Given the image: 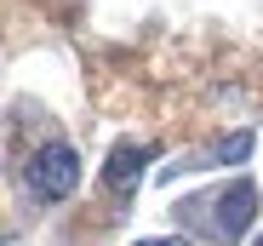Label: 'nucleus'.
I'll use <instances>...</instances> for the list:
<instances>
[{"label": "nucleus", "mask_w": 263, "mask_h": 246, "mask_svg": "<svg viewBox=\"0 0 263 246\" xmlns=\"http://www.w3.org/2000/svg\"><path fill=\"white\" fill-rule=\"evenodd\" d=\"M23 178H29V189H34L40 200H69L74 183H80V155H74V143H46V149H34L29 166H23Z\"/></svg>", "instance_id": "obj_1"}, {"label": "nucleus", "mask_w": 263, "mask_h": 246, "mask_svg": "<svg viewBox=\"0 0 263 246\" xmlns=\"http://www.w3.org/2000/svg\"><path fill=\"white\" fill-rule=\"evenodd\" d=\"M212 212H217V235H223V240L246 235L252 218H257V183H252V178H235L223 195L212 200Z\"/></svg>", "instance_id": "obj_2"}, {"label": "nucleus", "mask_w": 263, "mask_h": 246, "mask_svg": "<svg viewBox=\"0 0 263 246\" xmlns=\"http://www.w3.org/2000/svg\"><path fill=\"white\" fill-rule=\"evenodd\" d=\"M143 160H149V149L143 143H115L109 149V166H103V183L109 189H138V178H143Z\"/></svg>", "instance_id": "obj_3"}, {"label": "nucleus", "mask_w": 263, "mask_h": 246, "mask_svg": "<svg viewBox=\"0 0 263 246\" xmlns=\"http://www.w3.org/2000/svg\"><path fill=\"white\" fill-rule=\"evenodd\" d=\"M246 155H252V132H229V138L212 143V160H217V166H240Z\"/></svg>", "instance_id": "obj_4"}, {"label": "nucleus", "mask_w": 263, "mask_h": 246, "mask_svg": "<svg viewBox=\"0 0 263 246\" xmlns=\"http://www.w3.org/2000/svg\"><path fill=\"white\" fill-rule=\"evenodd\" d=\"M138 246H189L183 235H160V240H138Z\"/></svg>", "instance_id": "obj_5"}, {"label": "nucleus", "mask_w": 263, "mask_h": 246, "mask_svg": "<svg viewBox=\"0 0 263 246\" xmlns=\"http://www.w3.org/2000/svg\"><path fill=\"white\" fill-rule=\"evenodd\" d=\"M252 246H263V235H257V240H252Z\"/></svg>", "instance_id": "obj_6"}]
</instances>
